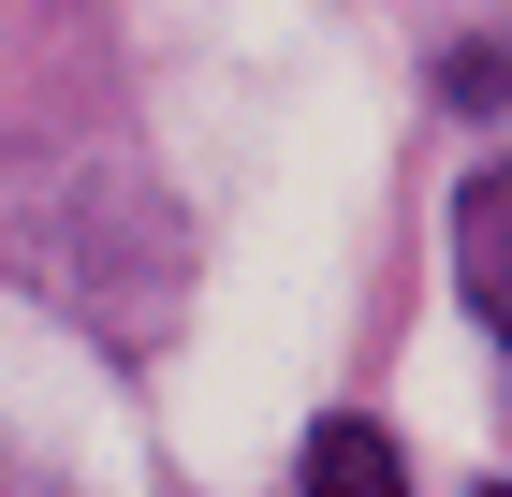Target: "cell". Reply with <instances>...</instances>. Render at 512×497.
<instances>
[{"label":"cell","instance_id":"cell-2","mask_svg":"<svg viewBox=\"0 0 512 497\" xmlns=\"http://www.w3.org/2000/svg\"><path fill=\"white\" fill-rule=\"evenodd\" d=\"M469 307L512 322V176H469Z\"/></svg>","mask_w":512,"mask_h":497},{"label":"cell","instance_id":"cell-1","mask_svg":"<svg viewBox=\"0 0 512 497\" xmlns=\"http://www.w3.org/2000/svg\"><path fill=\"white\" fill-rule=\"evenodd\" d=\"M308 497H410V454L366 410H337V424H308Z\"/></svg>","mask_w":512,"mask_h":497},{"label":"cell","instance_id":"cell-3","mask_svg":"<svg viewBox=\"0 0 512 497\" xmlns=\"http://www.w3.org/2000/svg\"><path fill=\"white\" fill-rule=\"evenodd\" d=\"M483 497H512V483H483Z\"/></svg>","mask_w":512,"mask_h":497}]
</instances>
